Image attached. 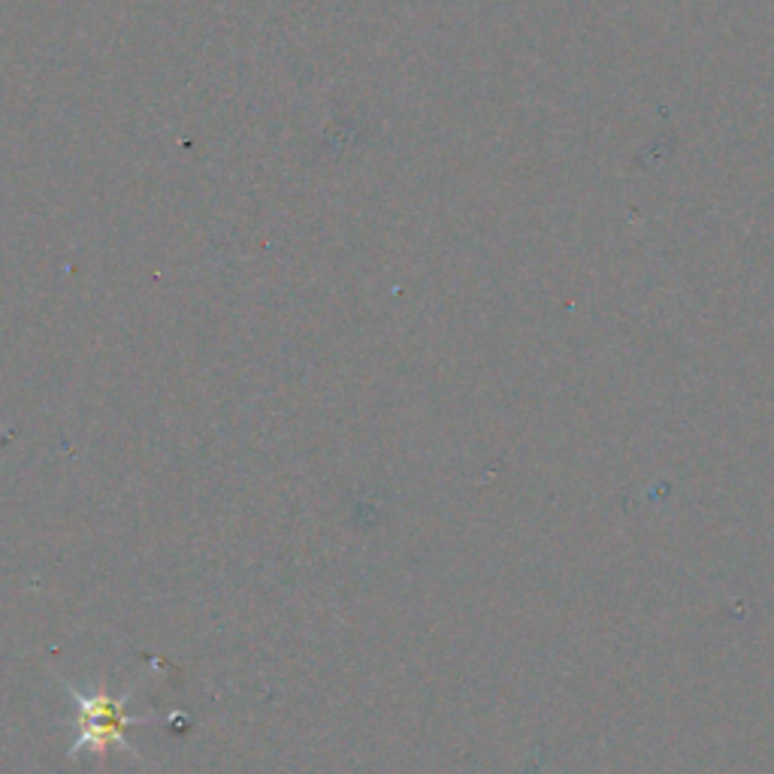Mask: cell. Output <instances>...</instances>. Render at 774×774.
I'll list each match as a JSON object with an SVG mask.
<instances>
[{"label": "cell", "instance_id": "6da1fadb", "mask_svg": "<svg viewBox=\"0 0 774 774\" xmlns=\"http://www.w3.org/2000/svg\"><path fill=\"white\" fill-rule=\"evenodd\" d=\"M64 683L67 699L76 705V738L70 741L67 757H80L82 750H92L97 757H106L109 748H119L124 753L140 757L136 748L128 741L124 729L140 726V723H155V717H136L128 711V702L136 695V687L124 693H106V687H94L92 693L80 690L76 683Z\"/></svg>", "mask_w": 774, "mask_h": 774}]
</instances>
